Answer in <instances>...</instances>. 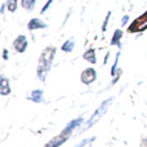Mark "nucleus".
Listing matches in <instances>:
<instances>
[{
    "label": "nucleus",
    "instance_id": "nucleus-16",
    "mask_svg": "<svg viewBox=\"0 0 147 147\" xmlns=\"http://www.w3.org/2000/svg\"><path fill=\"white\" fill-rule=\"evenodd\" d=\"M119 54H121V53L118 52L117 55H116V60H115V63H114V65H113V67H112V72H111V73H112V75H113V76L115 75V72H116V67H117V63H118V58H119Z\"/></svg>",
    "mask_w": 147,
    "mask_h": 147
},
{
    "label": "nucleus",
    "instance_id": "nucleus-4",
    "mask_svg": "<svg viewBox=\"0 0 147 147\" xmlns=\"http://www.w3.org/2000/svg\"><path fill=\"white\" fill-rule=\"evenodd\" d=\"M13 47H15V49L18 52H20V53L24 52V50L28 47V40H27L26 36H19V37L17 38L15 40Z\"/></svg>",
    "mask_w": 147,
    "mask_h": 147
},
{
    "label": "nucleus",
    "instance_id": "nucleus-20",
    "mask_svg": "<svg viewBox=\"0 0 147 147\" xmlns=\"http://www.w3.org/2000/svg\"><path fill=\"white\" fill-rule=\"evenodd\" d=\"M5 59H7V50H5Z\"/></svg>",
    "mask_w": 147,
    "mask_h": 147
},
{
    "label": "nucleus",
    "instance_id": "nucleus-19",
    "mask_svg": "<svg viewBox=\"0 0 147 147\" xmlns=\"http://www.w3.org/2000/svg\"><path fill=\"white\" fill-rule=\"evenodd\" d=\"M128 19H129V17H128V16H125V17L122 19V26H125L126 23H127V21H128Z\"/></svg>",
    "mask_w": 147,
    "mask_h": 147
},
{
    "label": "nucleus",
    "instance_id": "nucleus-2",
    "mask_svg": "<svg viewBox=\"0 0 147 147\" xmlns=\"http://www.w3.org/2000/svg\"><path fill=\"white\" fill-rule=\"evenodd\" d=\"M112 101H113V98H109V100L104 101L103 103H102V105H101V106L95 111V113L93 114V116L90 118V121L88 122V125H86V128L92 127L95 123H97V121H100V118L103 116L104 114L106 113L107 109L110 107V104H111Z\"/></svg>",
    "mask_w": 147,
    "mask_h": 147
},
{
    "label": "nucleus",
    "instance_id": "nucleus-9",
    "mask_svg": "<svg viewBox=\"0 0 147 147\" xmlns=\"http://www.w3.org/2000/svg\"><path fill=\"white\" fill-rule=\"evenodd\" d=\"M83 58L88 61V62H91L92 64H95L96 63V58H95V52L93 49H90L88 51L84 53V55H83Z\"/></svg>",
    "mask_w": 147,
    "mask_h": 147
},
{
    "label": "nucleus",
    "instance_id": "nucleus-8",
    "mask_svg": "<svg viewBox=\"0 0 147 147\" xmlns=\"http://www.w3.org/2000/svg\"><path fill=\"white\" fill-rule=\"evenodd\" d=\"M122 37H123V32H122L121 30H115L114 36H113L112 41H111V44H112V45H118V47L121 48V42H119V40L122 39Z\"/></svg>",
    "mask_w": 147,
    "mask_h": 147
},
{
    "label": "nucleus",
    "instance_id": "nucleus-10",
    "mask_svg": "<svg viewBox=\"0 0 147 147\" xmlns=\"http://www.w3.org/2000/svg\"><path fill=\"white\" fill-rule=\"evenodd\" d=\"M42 95H43V91L42 90H36L31 93V100L36 103H40L42 101Z\"/></svg>",
    "mask_w": 147,
    "mask_h": 147
},
{
    "label": "nucleus",
    "instance_id": "nucleus-13",
    "mask_svg": "<svg viewBox=\"0 0 147 147\" xmlns=\"http://www.w3.org/2000/svg\"><path fill=\"white\" fill-rule=\"evenodd\" d=\"M74 45H75L74 40L73 39H70V40H67L65 43L61 47V49H62L64 52H72L74 49Z\"/></svg>",
    "mask_w": 147,
    "mask_h": 147
},
{
    "label": "nucleus",
    "instance_id": "nucleus-6",
    "mask_svg": "<svg viewBox=\"0 0 147 147\" xmlns=\"http://www.w3.org/2000/svg\"><path fill=\"white\" fill-rule=\"evenodd\" d=\"M48 26L44 23L42 20L40 19H32L31 21L28 23V28L29 30H34V29H43V28H47Z\"/></svg>",
    "mask_w": 147,
    "mask_h": 147
},
{
    "label": "nucleus",
    "instance_id": "nucleus-5",
    "mask_svg": "<svg viewBox=\"0 0 147 147\" xmlns=\"http://www.w3.org/2000/svg\"><path fill=\"white\" fill-rule=\"evenodd\" d=\"M82 122H83V118L80 117V118H76V119L72 121L71 123H69V124H67V126L65 127V129L63 131V135H67V134L72 133V131H73L74 128H76L78 126L81 125Z\"/></svg>",
    "mask_w": 147,
    "mask_h": 147
},
{
    "label": "nucleus",
    "instance_id": "nucleus-7",
    "mask_svg": "<svg viewBox=\"0 0 147 147\" xmlns=\"http://www.w3.org/2000/svg\"><path fill=\"white\" fill-rule=\"evenodd\" d=\"M10 93V84L6 78H1L0 80V94L1 95H8Z\"/></svg>",
    "mask_w": 147,
    "mask_h": 147
},
{
    "label": "nucleus",
    "instance_id": "nucleus-17",
    "mask_svg": "<svg viewBox=\"0 0 147 147\" xmlns=\"http://www.w3.org/2000/svg\"><path fill=\"white\" fill-rule=\"evenodd\" d=\"M110 16H111V12H109L107 13V16H106V19L104 20V23H103V27H102V30H103V32L106 30V27H107V22H109V19H110Z\"/></svg>",
    "mask_w": 147,
    "mask_h": 147
},
{
    "label": "nucleus",
    "instance_id": "nucleus-3",
    "mask_svg": "<svg viewBox=\"0 0 147 147\" xmlns=\"http://www.w3.org/2000/svg\"><path fill=\"white\" fill-rule=\"evenodd\" d=\"M81 80L83 83L85 84H91L96 80V72L94 69L90 67V69H86L85 71L82 72L81 75Z\"/></svg>",
    "mask_w": 147,
    "mask_h": 147
},
{
    "label": "nucleus",
    "instance_id": "nucleus-1",
    "mask_svg": "<svg viewBox=\"0 0 147 147\" xmlns=\"http://www.w3.org/2000/svg\"><path fill=\"white\" fill-rule=\"evenodd\" d=\"M54 55H55V48H48L44 50L40 58V62L38 66V76L42 82L45 80V76L51 67Z\"/></svg>",
    "mask_w": 147,
    "mask_h": 147
},
{
    "label": "nucleus",
    "instance_id": "nucleus-11",
    "mask_svg": "<svg viewBox=\"0 0 147 147\" xmlns=\"http://www.w3.org/2000/svg\"><path fill=\"white\" fill-rule=\"evenodd\" d=\"M64 142H65V137H62V136L61 137H57V138L52 140L50 143H48L44 147H59Z\"/></svg>",
    "mask_w": 147,
    "mask_h": 147
},
{
    "label": "nucleus",
    "instance_id": "nucleus-18",
    "mask_svg": "<svg viewBox=\"0 0 147 147\" xmlns=\"http://www.w3.org/2000/svg\"><path fill=\"white\" fill-rule=\"evenodd\" d=\"M52 1H53V0H49V1L47 2V5H45V6H44V7L42 8V10H41V13H44V12H45V11H47V10L49 9V7H50V5L52 3Z\"/></svg>",
    "mask_w": 147,
    "mask_h": 147
},
{
    "label": "nucleus",
    "instance_id": "nucleus-12",
    "mask_svg": "<svg viewBox=\"0 0 147 147\" xmlns=\"http://www.w3.org/2000/svg\"><path fill=\"white\" fill-rule=\"evenodd\" d=\"M36 2H37V0H22L21 5H22V7L24 8L26 10H28V11H32V10H33V8H34Z\"/></svg>",
    "mask_w": 147,
    "mask_h": 147
},
{
    "label": "nucleus",
    "instance_id": "nucleus-14",
    "mask_svg": "<svg viewBox=\"0 0 147 147\" xmlns=\"http://www.w3.org/2000/svg\"><path fill=\"white\" fill-rule=\"evenodd\" d=\"M95 140V137H91V138H85V140H83L80 143V144H78L75 147H91L92 145V143H93V140Z\"/></svg>",
    "mask_w": 147,
    "mask_h": 147
},
{
    "label": "nucleus",
    "instance_id": "nucleus-15",
    "mask_svg": "<svg viewBox=\"0 0 147 147\" xmlns=\"http://www.w3.org/2000/svg\"><path fill=\"white\" fill-rule=\"evenodd\" d=\"M17 1L18 0H8L7 7L10 12H15L16 11V9H17Z\"/></svg>",
    "mask_w": 147,
    "mask_h": 147
}]
</instances>
